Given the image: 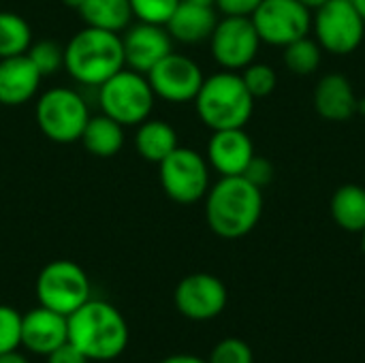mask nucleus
Wrapping results in <instances>:
<instances>
[{
	"label": "nucleus",
	"instance_id": "nucleus-1",
	"mask_svg": "<svg viewBox=\"0 0 365 363\" xmlns=\"http://www.w3.org/2000/svg\"><path fill=\"white\" fill-rule=\"evenodd\" d=\"M263 190L244 175H227L205 195V220L222 240L248 235L261 220Z\"/></svg>",
	"mask_w": 365,
	"mask_h": 363
},
{
	"label": "nucleus",
	"instance_id": "nucleus-2",
	"mask_svg": "<svg viewBox=\"0 0 365 363\" xmlns=\"http://www.w3.org/2000/svg\"><path fill=\"white\" fill-rule=\"evenodd\" d=\"M68 342H73L88 362L118 359L128 344L126 319L109 302L88 300L68 317Z\"/></svg>",
	"mask_w": 365,
	"mask_h": 363
},
{
	"label": "nucleus",
	"instance_id": "nucleus-3",
	"mask_svg": "<svg viewBox=\"0 0 365 363\" xmlns=\"http://www.w3.org/2000/svg\"><path fill=\"white\" fill-rule=\"evenodd\" d=\"M124 66V47L118 32L86 26L64 47V68L83 86L98 88Z\"/></svg>",
	"mask_w": 365,
	"mask_h": 363
},
{
	"label": "nucleus",
	"instance_id": "nucleus-4",
	"mask_svg": "<svg viewBox=\"0 0 365 363\" xmlns=\"http://www.w3.org/2000/svg\"><path fill=\"white\" fill-rule=\"evenodd\" d=\"M195 107L199 120L212 131L244 128L252 118L255 96L248 92L242 75L222 71L203 79Z\"/></svg>",
	"mask_w": 365,
	"mask_h": 363
},
{
	"label": "nucleus",
	"instance_id": "nucleus-5",
	"mask_svg": "<svg viewBox=\"0 0 365 363\" xmlns=\"http://www.w3.org/2000/svg\"><path fill=\"white\" fill-rule=\"evenodd\" d=\"M154 90L143 73L122 68L98 86V103L105 116L122 126H139L154 109Z\"/></svg>",
	"mask_w": 365,
	"mask_h": 363
},
{
	"label": "nucleus",
	"instance_id": "nucleus-6",
	"mask_svg": "<svg viewBox=\"0 0 365 363\" xmlns=\"http://www.w3.org/2000/svg\"><path fill=\"white\" fill-rule=\"evenodd\" d=\"M36 124L53 143H75L90 120V111L79 92L71 88H51L36 101Z\"/></svg>",
	"mask_w": 365,
	"mask_h": 363
},
{
	"label": "nucleus",
	"instance_id": "nucleus-7",
	"mask_svg": "<svg viewBox=\"0 0 365 363\" xmlns=\"http://www.w3.org/2000/svg\"><path fill=\"white\" fill-rule=\"evenodd\" d=\"M36 297L41 306L71 317L90 300L88 274L68 259L51 261L36 278Z\"/></svg>",
	"mask_w": 365,
	"mask_h": 363
},
{
	"label": "nucleus",
	"instance_id": "nucleus-8",
	"mask_svg": "<svg viewBox=\"0 0 365 363\" xmlns=\"http://www.w3.org/2000/svg\"><path fill=\"white\" fill-rule=\"evenodd\" d=\"M160 186L175 203H197L210 190L207 160L190 148H175L163 163H158Z\"/></svg>",
	"mask_w": 365,
	"mask_h": 363
},
{
	"label": "nucleus",
	"instance_id": "nucleus-9",
	"mask_svg": "<svg viewBox=\"0 0 365 363\" xmlns=\"http://www.w3.org/2000/svg\"><path fill=\"white\" fill-rule=\"evenodd\" d=\"M314 30L323 49L336 56H346L361 45L365 21L353 0H327L321 9H317Z\"/></svg>",
	"mask_w": 365,
	"mask_h": 363
},
{
	"label": "nucleus",
	"instance_id": "nucleus-10",
	"mask_svg": "<svg viewBox=\"0 0 365 363\" xmlns=\"http://www.w3.org/2000/svg\"><path fill=\"white\" fill-rule=\"evenodd\" d=\"M259 39L267 45L287 47L289 43L308 36L312 17L299 0H263L250 15Z\"/></svg>",
	"mask_w": 365,
	"mask_h": 363
},
{
	"label": "nucleus",
	"instance_id": "nucleus-11",
	"mask_svg": "<svg viewBox=\"0 0 365 363\" xmlns=\"http://www.w3.org/2000/svg\"><path fill=\"white\" fill-rule=\"evenodd\" d=\"M259 45L261 39L250 17L225 15V19H218L210 36L212 56L227 71H240L252 64Z\"/></svg>",
	"mask_w": 365,
	"mask_h": 363
},
{
	"label": "nucleus",
	"instance_id": "nucleus-12",
	"mask_svg": "<svg viewBox=\"0 0 365 363\" xmlns=\"http://www.w3.org/2000/svg\"><path fill=\"white\" fill-rule=\"evenodd\" d=\"M145 77L154 94L169 103L195 101L205 79L201 66L192 58L173 51L167 53Z\"/></svg>",
	"mask_w": 365,
	"mask_h": 363
},
{
	"label": "nucleus",
	"instance_id": "nucleus-13",
	"mask_svg": "<svg viewBox=\"0 0 365 363\" xmlns=\"http://www.w3.org/2000/svg\"><path fill=\"white\" fill-rule=\"evenodd\" d=\"M227 287L212 274H190L175 289V306L182 317L203 323L216 319L227 306Z\"/></svg>",
	"mask_w": 365,
	"mask_h": 363
},
{
	"label": "nucleus",
	"instance_id": "nucleus-14",
	"mask_svg": "<svg viewBox=\"0 0 365 363\" xmlns=\"http://www.w3.org/2000/svg\"><path fill=\"white\" fill-rule=\"evenodd\" d=\"M124 64L137 73L148 75L167 53L173 51V39L165 26L139 21L122 36Z\"/></svg>",
	"mask_w": 365,
	"mask_h": 363
},
{
	"label": "nucleus",
	"instance_id": "nucleus-15",
	"mask_svg": "<svg viewBox=\"0 0 365 363\" xmlns=\"http://www.w3.org/2000/svg\"><path fill=\"white\" fill-rule=\"evenodd\" d=\"M68 340V317L38 306L21 315V347L36 355H49Z\"/></svg>",
	"mask_w": 365,
	"mask_h": 363
},
{
	"label": "nucleus",
	"instance_id": "nucleus-16",
	"mask_svg": "<svg viewBox=\"0 0 365 363\" xmlns=\"http://www.w3.org/2000/svg\"><path fill=\"white\" fill-rule=\"evenodd\" d=\"M252 158H255V145L244 128L214 131L207 143V160L222 178L244 175Z\"/></svg>",
	"mask_w": 365,
	"mask_h": 363
},
{
	"label": "nucleus",
	"instance_id": "nucleus-17",
	"mask_svg": "<svg viewBox=\"0 0 365 363\" xmlns=\"http://www.w3.org/2000/svg\"><path fill=\"white\" fill-rule=\"evenodd\" d=\"M41 73L32 60L21 53L0 60V105L19 107L34 98L41 86Z\"/></svg>",
	"mask_w": 365,
	"mask_h": 363
},
{
	"label": "nucleus",
	"instance_id": "nucleus-18",
	"mask_svg": "<svg viewBox=\"0 0 365 363\" xmlns=\"http://www.w3.org/2000/svg\"><path fill=\"white\" fill-rule=\"evenodd\" d=\"M216 24H218V17H216L214 6L180 0L178 9L173 11L165 28L171 34V39L186 43V45H195V43L207 41Z\"/></svg>",
	"mask_w": 365,
	"mask_h": 363
},
{
	"label": "nucleus",
	"instance_id": "nucleus-19",
	"mask_svg": "<svg viewBox=\"0 0 365 363\" xmlns=\"http://www.w3.org/2000/svg\"><path fill=\"white\" fill-rule=\"evenodd\" d=\"M359 98L353 92L351 81L344 75H325L314 90V109L321 118L331 122L351 120L357 113Z\"/></svg>",
	"mask_w": 365,
	"mask_h": 363
},
{
	"label": "nucleus",
	"instance_id": "nucleus-20",
	"mask_svg": "<svg viewBox=\"0 0 365 363\" xmlns=\"http://www.w3.org/2000/svg\"><path fill=\"white\" fill-rule=\"evenodd\" d=\"M135 148L143 160L158 165L178 148V133L169 122L148 118L137 128Z\"/></svg>",
	"mask_w": 365,
	"mask_h": 363
},
{
	"label": "nucleus",
	"instance_id": "nucleus-21",
	"mask_svg": "<svg viewBox=\"0 0 365 363\" xmlns=\"http://www.w3.org/2000/svg\"><path fill=\"white\" fill-rule=\"evenodd\" d=\"M79 141L92 156L111 158L124 145V126L115 122L113 118L101 113L88 120Z\"/></svg>",
	"mask_w": 365,
	"mask_h": 363
},
{
	"label": "nucleus",
	"instance_id": "nucleus-22",
	"mask_svg": "<svg viewBox=\"0 0 365 363\" xmlns=\"http://www.w3.org/2000/svg\"><path fill=\"white\" fill-rule=\"evenodd\" d=\"M331 216L336 225L349 233H364L365 188L359 184H344L331 197Z\"/></svg>",
	"mask_w": 365,
	"mask_h": 363
},
{
	"label": "nucleus",
	"instance_id": "nucleus-23",
	"mask_svg": "<svg viewBox=\"0 0 365 363\" xmlns=\"http://www.w3.org/2000/svg\"><path fill=\"white\" fill-rule=\"evenodd\" d=\"M86 26L103 28L109 32H122L133 19V9L128 0H83L77 11Z\"/></svg>",
	"mask_w": 365,
	"mask_h": 363
},
{
	"label": "nucleus",
	"instance_id": "nucleus-24",
	"mask_svg": "<svg viewBox=\"0 0 365 363\" xmlns=\"http://www.w3.org/2000/svg\"><path fill=\"white\" fill-rule=\"evenodd\" d=\"M32 45V30L28 21L11 11H0V60L21 56Z\"/></svg>",
	"mask_w": 365,
	"mask_h": 363
},
{
	"label": "nucleus",
	"instance_id": "nucleus-25",
	"mask_svg": "<svg viewBox=\"0 0 365 363\" xmlns=\"http://www.w3.org/2000/svg\"><path fill=\"white\" fill-rule=\"evenodd\" d=\"M284 64L295 75H312L321 64V45L302 36L284 47Z\"/></svg>",
	"mask_w": 365,
	"mask_h": 363
},
{
	"label": "nucleus",
	"instance_id": "nucleus-26",
	"mask_svg": "<svg viewBox=\"0 0 365 363\" xmlns=\"http://www.w3.org/2000/svg\"><path fill=\"white\" fill-rule=\"evenodd\" d=\"M26 56L38 68L41 77H49V75L58 73L64 66V49L56 41H47V39L36 41V43L30 45Z\"/></svg>",
	"mask_w": 365,
	"mask_h": 363
},
{
	"label": "nucleus",
	"instance_id": "nucleus-27",
	"mask_svg": "<svg viewBox=\"0 0 365 363\" xmlns=\"http://www.w3.org/2000/svg\"><path fill=\"white\" fill-rule=\"evenodd\" d=\"M242 79H244L248 92L255 98L269 96L276 90V83H278L276 71L269 64H257V62H252L246 68H242Z\"/></svg>",
	"mask_w": 365,
	"mask_h": 363
},
{
	"label": "nucleus",
	"instance_id": "nucleus-28",
	"mask_svg": "<svg viewBox=\"0 0 365 363\" xmlns=\"http://www.w3.org/2000/svg\"><path fill=\"white\" fill-rule=\"evenodd\" d=\"M128 2L133 9V17L158 26H165L180 4V0H128Z\"/></svg>",
	"mask_w": 365,
	"mask_h": 363
},
{
	"label": "nucleus",
	"instance_id": "nucleus-29",
	"mask_svg": "<svg viewBox=\"0 0 365 363\" xmlns=\"http://www.w3.org/2000/svg\"><path fill=\"white\" fill-rule=\"evenodd\" d=\"M21 347V315L0 304V355Z\"/></svg>",
	"mask_w": 365,
	"mask_h": 363
},
{
	"label": "nucleus",
	"instance_id": "nucleus-30",
	"mask_svg": "<svg viewBox=\"0 0 365 363\" xmlns=\"http://www.w3.org/2000/svg\"><path fill=\"white\" fill-rule=\"evenodd\" d=\"M207 363H252V349L240 338H225L214 347Z\"/></svg>",
	"mask_w": 365,
	"mask_h": 363
},
{
	"label": "nucleus",
	"instance_id": "nucleus-31",
	"mask_svg": "<svg viewBox=\"0 0 365 363\" xmlns=\"http://www.w3.org/2000/svg\"><path fill=\"white\" fill-rule=\"evenodd\" d=\"M244 178L250 180L255 186H259L263 190V186H267L274 180V165L267 158H261L255 154V158L250 160V165L244 171Z\"/></svg>",
	"mask_w": 365,
	"mask_h": 363
},
{
	"label": "nucleus",
	"instance_id": "nucleus-32",
	"mask_svg": "<svg viewBox=\"0 0 365 363\" xmlns=\"http://www.w3.org/2000/svg\"><path fill=\"white\" fill-rule=\"evenodd\" d=\"M263 0H216L214 4L225 13V15H235V17H250L257 6Z\"/></svg>",
	"mask_w": 365,
	"mask_h": 363
},
{
	"label": "nucleus",
	"instance_id": "nucleus-33",
	"mask_svg": "<svg viewBox=\"0 0 365 363\" xmlns=\"http://www.w3.org/2000/svg\"><path fill=\"white\" fill-rule=\"evenodd\" d=\"M47 363H88V357L73 342L66 340L47 355Z\"/></svg>",
	"mask_w": 365,
	"mask_h": 363
},
{
	"label": "nucleus",
	"instance_id": "nucleus-34",
	"mask_svg": "<svg viewBox=\"0 0 365 363\" xmlns=\"http://www.w3.org/2000/svg\"><path fill=\"white\" fill-rule=\"evenodd\" d=\"M160 363H207L205 359L197 357V355H188V353H178V355H169Z\"/></svg>",
	"mask_w": 365,
	"mask_h": 363
},
{
	"label": "nucleus",
	"instance_id": "nucleus-35",
	"mask_svg": "<svg viewBox=\"0 0 365 363\" xmlns=\"http://www.w3.org/2000/svg\"><path fill=\"white\" fill-rule=\"evenodd\" d=\"M0 363H28V359L21 353H17V349H15V351H9V353H2Z\"/></svg>",
	"mask_w": 365,
	"mask_h": 363
},
{
	"label": "nucleus",
	"instance_id": "nucleus-36",
	"mask_svg": "<svg viewBox=\"0 0 365 363\" xmlns=\"http://www.w3.org/2000/svg\"><path fill=\"white\" fill-rule=\"evenodd\" d=\"M299 2H302L306 9H310V11H312V9H321L327 0H299Z\"/></svg>",
	"mask_w": 365,
	"mask_h": 363
},
{
	"label": "nucleus",
	"instance_id": "nucleus-37",
	"mask_svg": "<svg viewBox=\"0 0 365 363\" xmlns=\"http://www.w3.org/2000/svg\"><path fill=\"white\" fill-rule=\"evenodd\" d=\"M62 4H64V6H68V9L79 11V6L83 4V0H62Z\"/></svg>",
	"mask_w": 365,
	"mask_h": 363
},
{
	"label": "nucleus",
	"instance_id": "nucleus-38",
	"mask_svg": "<svg viewBox=\"0 0 365 363\" xmlns=\"http://www.w3.org/2000/svg\"><path fill=\"white\" fill-rule=\"evenodd\" d=\"M353 4H355V9L359 11V15L364 17L365 21V0H353Z\"/></svg>",
	"mask_w": 365,
	"mask_h": 363
},
{
	"label": "nucleus",
	"instance_id": "nucleus-39",
	"mask_svg": "<svg viewBox=\"0 0 365 363\" xmlns=\"http://www.w3.org/2000/svg\"><path fill=\"white\" fill-rule=\"evenodd\" d=\"M188 2H195V4H205V6H214L216 0H188Z\"/></svg>",
	"mask_w": 365,
	"mask_h": 363
},
{
	"label": "nucleus",
	"instance_id": "nucleus-40",
	"mask_svg": "<svg viewBox=\"0 0 365 363\" xmlns=\"http://www.w3.org/2000/svg\"><path fill=\"white\" fill-rule=\"evenodd\" d=\"M361 246H364V250H365V229H364V233H361Z\"/></svg>",
	"mask_w": 365,
	"mask_h": 363
}]
</instances>
